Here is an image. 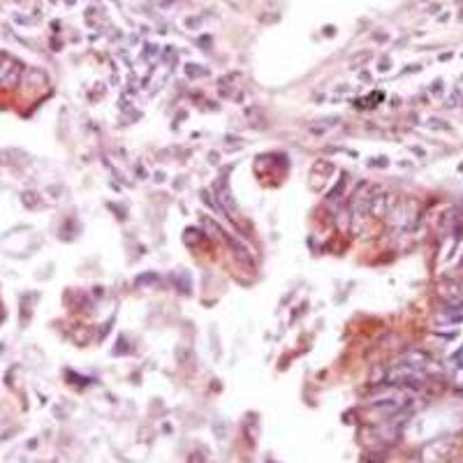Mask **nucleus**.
<instances>
[{"mask_svg":"<svg viewBox=\"0 0 463 463\" xmlns=\"http://www.w3.org/2000/svg\"><path fill=\"white\" fill-rule=\"evenodd\" d=\"M392 225L396 229H413L415 220H417V201L415 199H403L392 207Z\"/></svg>","mask_w":463,"mask_h":463,"instance_id":"1","label":"nucleus"},{"mask_svg":"<svg viewBox=\"0 0 463 463\" xmlns=\"http://www.w3.org/2000/svg\"><path fill=\"white\" fill-rule=\"evenodd\" d=\"M21 74H23V67L12 56H7L5 61L0 63V86L3 88H14L21 81Z\"/></svg>","mask_w":463,"mask_h":463,"instance_id":"2","label":"nucleus"},{"mask_svg":"<svg viewBox=\"0 0 463 463\" xmlns=\"http://www.w3.org/2000/svg\"><path fill=\"white\" fill-rule=\"evenodd\" d=\"M394 204H396V201H394V197H389V195H384V192L375 190L371 195V207H368V213H373L375 218H384L389 211H392Z\"/></svg>","mask_w":463,"mask_h":463,"instance_id":"3","label":"nucleus"},{"mask_svg":"<svg viewBox=\"0 0 463 463\" xmlns=\"http://www.w3.org/2000/svg\"><path fill=\"white\" fill-rule=\"evenodd\" d=\"M438 292H440V297H443L445 301H449V303L463 301V287L458 285V282H454V280H443V282H440V287H438Z\"/></svg>","mask_w":463,"mask_h":463,"instance_id":"4","label":"nucleus"},{"mask_svg":"<svg viewBox=\"0 0 463 463\" xmlns=\"http://www.w3.org/2000/svg\"><path fill=\"white\" fill-rule=\"evenodd\" d=\"M428 362H431V357H428L426 352H422V350H410V352H405L401 357V364H405V366H410V368H417V371L426 368Z\"/></svg>","mask_w":463,"mask_h":463,"instance_id":"5","label":"nucleus"},{"mask_svg":"<svg viewBox=\"0 0 463 463\" xmlns=\"http://www.w3.org/2000/svg\"><path fill=\"white\" fill-rule=\"evenodd\" d=\"M225 241L229 243L232 252H234V257H237L239 262H241V264H246V267H252V255L248 252V248L243 246V243L239 241V239H234V237H229V234H227V237H225Z\"/></svg>","mask_w":463,"mask_h":463,"instance_id":"6","label":"nucleus"},{"mask_svg":"<svg viewBox=\"0 0 463 463\" xmlns=\"http://www.w3.org/2000/svg\"><path fill=\"white\" fill-rule=\"evenodd\" d=\"M338 125H341V118H338V116H329V118H320L317 123H311L308 130H311L313 135H327L331 127H338Z\"/></svg>","mask_w":463,"mask_h":463,"instance_id":"7","label":"nucleus"},{"mask_svg":"<svg viewBox=\"0 0 463 463\" xmlns=\"http://www.w3.org/2000/svg\"><path fill=\"white\" fill-rule=\"evenodd\" d=\"M199 222H201V227L211 234L213 239H218V241H225V237H227V232L222 229L220 225H218L213 218H209V216H199Z\"/></svg>","mask_w":463,"mask_h":463,"instance_id":"8","label":"nucleus"},{"mask_svg":"<svg viewBox=\"0 0 463 463\" xmlns=\"http://www.w3.org/2000/svg\"><path fill=\"white\" fill-rule=\"evenodd\" d=\"M25 84L31 86V88H35V91H42V88H46V84H49V76H46L42 70H35V67H33V70L25 74Z\"/></svg>","mask_w":463,"mask_h":463,"instance_id":"9","label":"nucleus"},{"mask_svg":"<svg viewBox=\"0 0 463 463\" xmlns=\"http://www.w3.org/2000/svg\"><path fill=\"white\" fill-rule=\"evenodd\" d=\"M201 199H204V204H209V207H211L213 211L218 213V216H227L225 207H222L220 201H218V197L211 195V190H201Z\"/></svg>","mask_w":463,"mask_h":463,"instance_id":"10","label":"nucleus"},{"mask_svg":"<svg viewBox=\"0 0 463 463\" xmlns=\"http://www.w3.org/2000/svg\"><path fill=\"white\" fill-rule=\"evenodd\" d=\"M350 225H352V211H350V209L338 211V216H336V227H338V229L347 232V229H350Z\"/></svg>","mask_w":463,"mask_h":463,"instance_id":"11","label":"nucleus"},{"mask_svg":"<svg viewBox=\"0 0 463 463\" xmlns=\"http://www.w3.org/2000/svg\"><path fill=\"white\" fill-rule=\"evenodd\" d=\"M345 183H347V174H343V178L336 183V186L331 188V190L327 192V199L329 201H338L341 199V195H343V190H345Z\"/></svg>","mask_w":463,"mask_h":463,"instance_id":"12","label":"nucleus"},{"mask_svg":"<svg viewBox=\"0 0 463 463\" xmlns=\"http://www.w3.org/2000/svg\"><path fill=\"white\" fill-rule=\"evenodd\" d=\"M186 74L190 76V79H197V76H209V70H207V67L195 65V63H188V65H186Z\"/></svg>","mask_w":463,"mask_h":463,"instance_id":"13","label":"nucleus"},{"mask_svg":"<svg viewBox=\"0 0 463 463\" xmlns=\"http://www.w3.org/2000/svg\"><path fill=\"white\" fill-rule=\"evenodd\" d=\"M21 201H23L28 209H35L37 204H40V199H37L35 192H23V197H21Z\"/></svg>","mask_w":463,"mask_h":463,"instance_id":"14","label":"nucleus"},{"mask_svg":"<svg viewBox=\"0 0 463 463\" xmlns=\"http://www.w3.org/2000/svg\"><path fill=\"white\" fill-rule=\"evenodd\" d=\"M137 285H148V282H158V273H144V276L137 278Z\"/></svg>","mask_w":463,"mask_h":463,"instance_id":"15","label":"nucleus"},{"mask_svg":"<svg viewBox=\"0 0 463 463\" xmlns=\"http://www.w3.org/2000/svg\"><path fill=\"white\" fill-rule=\"evenodd\" d=\"M144 56H146V58H153V56H158V58H160V46L146 44V49H144Z\"/></svg>","mask_w":463,"mask_h":463,"instance_id":"16","label":"nucleus"},{"mask_svg":"<svg viewBox=\"0 0 463 463\" xmlns=\"http://www.w3.org/2000/svg\"><path fill=\"white\" fill-rule=\"evenodd\" d=\"M389 67H392V61H389L387 56L384 58H380V65H378V72H387Z\"/></svg>","mask_w":463,"mask_h":463,"instance_id":"17","label":"nucleus"},{"mask_svg":"<svg viewBox=\"0 0 463 463\" xmlns=\"http://www.w3.org/2000/svg\"><path fill=\"white\" fill-rule=\"evenodd\" d=\"M428 125L435 127V130H449V127L445 125V123H438V118H431V121H428Z\"/></svg>","mask_w":463,"mask_h":463,"instance_id":"18","label":"nucleus"},{"mask_svg":"<svg viewBox=\"0 0 463 463\" xmlns=\"http://www.w3.org/2000/svg\"><path fill=\"white\" fill-rule=\"evenodd\" d=\"M213 428H218V438H225V424L218 422V424H213Z\"/></svg>","mask_w":463,"mask_h":463,"instance_id":"19","label":"nucleus"},{"mask_svg":"<svg viewBox=\"0 0 463 463\" xmlns=\"http://www.w3.org/2000/svg\"><path fill=\"white\" fill-rule=\"evenodd\" d=\"M371 165L373 167H387L389 160H387V158H380V160H371Z\"/></svg>","mask_w":463,"mask_h":463,"instance_id":"20","label":"nucleus"},{"mask_svg":"<svg viewBox=\"0 0 463 463\" xmlns=\"http://www.w3.org/2000/svg\"><path fill=\"white\" fill-rule=\"evenodd\" d=\"M431 91H433V93H440V91H443V81H433Z\"/></svg>","mask_w":463,"mask_h":463,"instance_id":"21","label":"nucleus"},{"mask_svg":"<svg viewBox=\"0 0 463 463\" xmlns=\"http://www.w3.org/2000/svg\"><path fill=\"white\" fill-rule=\"evenodd\" d=\"M137 176H139V178H146V169H144V167H137Z\"/></svg>","mask_w":463,"mask_h":463,"instance_id":"22","label":"nucleus"},{"mask_svg":"<svg viewBox=\"0 0 463 463\" xmlns=\"http://www.w3.org/2000/svg\"><path fill=\"white\" fill-rule=\"evenodd\" d=\"M413 153H417V156H426V153H424V148H419V146H413Z\"/></svg>","mask_w":463,"mask_h":463,"instance_id":"23","label":"nucleus"},{"mask_svg":"<svg viewBox=\"0 0 463 463\" xmlns=\"http://www.w3.org/2000/svg\"><path fill=\"white\" fill-rule=\"evenodd\" d=\"M156 181H158V183L165 181V174H162V171H158V174H156Z\"/></svg>","mask_w":463,"mask_h":463,"instance_id":"24","label":"nucleus"},{"mask_svg":"<svg viewBox=\"0 0 463 463\" xmlns=\"http://www.w3.org/2000/svg\"><path fill=\"white\" fill-rule=\"evenodd\" d=\"M5 58H7V54H5V51H0V63L5 61Z\"/></svg>","mask_w":463,"mask_h":463,"instance_id":"25","label":"nucleus"},{"mask_svg":"<svg viewBox=\"0 0 463 463\" xmlns=\"http://www.w3.org/2000/svg\"><path fill=\"white\" fill-rule=\"evenodd\" d=\"M410 463H419V461H410Z\"/></svg>","mask_w":463,"mask_h":463,"instance_id":"26","label":"nucleus"}]
</instances>
